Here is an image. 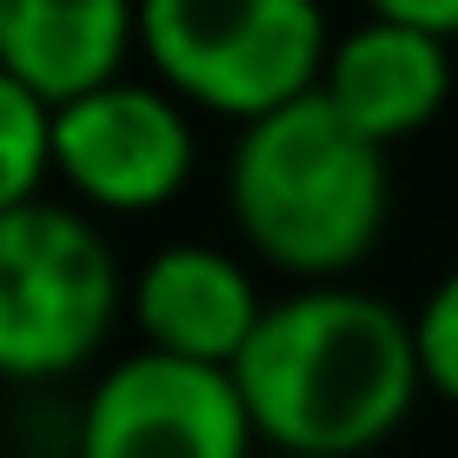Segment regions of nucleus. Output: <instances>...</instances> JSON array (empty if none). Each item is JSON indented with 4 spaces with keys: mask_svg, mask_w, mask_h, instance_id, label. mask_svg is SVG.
Segmentation results:
<instances>
[{
    "mask_svg": "<svg viewBox=\"0 0 458 458\" xmlns=\"http://www.w3.org/2000/svg\"><path fill=\"white\" fill-rule=\"evenodd\" d=\"M54 180V106L0 67V213L47 199Z\"/></svg>",
    "mask_w": 458,
    "mask_h": 458,
    "instance_id": "10",
    "label": "nucleus"
},
{
    "mask_svg": "<svg viewBox=\"0 0 458 458\" xmlns=\"http://www.w3.org/2000/svg\"><path fill=\"white\" fill-rule=\"evenodd\" d=\"M133 326L147 352L186 359V366L233 372L266 319V299L252 286L246 259L207 240L160 246L133 273Z\"/></svg>",
    "mask_w": 458,
    "mask_h": 458,
    "instance_id": "7",
    "label": "nucleus"
},
{
    "mask_svg": "<svg viewBox=\"0 0 458 458\" xmlns=\"http://www.w3.org/2000/svg\"><path fill=\"white\" fill-rule=\"evenodd\" d=\"M120 319V266L60 199L0 213V378L47 386L81 372Z\"/></svg>",
    "mask_w": 458,
    "mask_h": 458,
    "instance_id": "4",
    "label": "nucleus"
},
{
    "mask_svg": "<svg viewBox=\"0 0 458 458\" xmlns=\"http://www.w3.org/2000/svg\"><path fill=\"white\" fill-rule=\"evenodd\" d=\"M319 0H140V60L173 100L252 126L319 93Z\"/></svg>",
    "mask_w": 458,
    "mask_h": 458,
    "instance_id": "3",
    "label": "nucleus"
},
{
    "mask_svg": "<svg viewBox=\"0 0 458 458\" xmlns=\"http://www.w3.org/2000/svg\"><path fill=\"white\" fill-rule=\"evenodd\" d=\"M412 339H419V372H425V392L458 405V266L438 279L432 293L419 299L412 312Z\"/></svg>",
    "mask_w": 458,
    "mask_h": 458,
    "instance_id": "11",
    "label": "nucleus"
},
{
    "mask_svg": "<svg viewBox=\"0 0 458 458\" xmlns=\"http://www.w3.org/2000/svg\"><path fill=\"white\" fill-rule=\"evenodd\" d=\"M372 21H392V27H419L432 40H458V0H366Z\"/></svg>",
    "mask_w": 458,
    "mask_h": 458,
    "instance_id": "12",
    "label": "nucleus"
},
{
    "mask_svg": "<svg viewBox=\"0 0 458 458\" xmlns=\"http://www.w3.org/2000/svg\"><path fill=\"white\" fill-rule=\"evenodd\" d=\"M233 386L266 458H366L425 392L412 312L352 286H299L266 306Z\"/></svg>",
    "mask_w": 458,
    "mask_h": 458,
    "instance_id": "1",
    "label": "nucleus"
},
{
    "mask_svg": "<svg viewBox=\"0 0 458 458\" xmlns=\"http://www.w3.org/2000/svg\"><path fill=\"white\" fill-rule=\"evenodd\" d=\"M240 240L299 286H339L378 246L392 213L386 147L352 133L319 93L240 126L226 166Z\"/></svg>",
    "mask_w": 458,
    "mask_h": 458,
    "instance_id": "2",
    "label": "nucleus"
},
{
    "mask_svg": "<svg viewBox=\"0 0 458 458\" xmlns=\"http://www.w3.org/2000/svg\"><path fill=\"white\" fill-rule=\"evenodd\" d=\"M140 47V0H0V67L47 106L126 81Z\"/></svg>",
    "mask_w": 458,
    "mask_h": 458,
    "instance_id": "9",
    "label": "nucleus"
},
{
    "mask_svg": "<svg viewBox=\"0 0 458 458\" xmlns=\"http://www.w3.org/2000/svg\"><path fill=\"white\" fill-rule=\"evenodd\" d=\"M73 458H259V432L233 372L140 345L87 392Z\"/></svg>",
    "mask_w": 458,
    "mask_h": 458,
    "instance_id": "5",
    "label": "nucleus"
},
{
    "mask_svg": "<svg viewBox=\"0 0 458 458\" xmlns=\"http://www.w3.org/2000/svg\"><path fill=\"white\" fill-rule=\"evenodd\" d=\"M54 173L81 207L160 213L193 180V120L160 81H114L54 114Z\"/></svg>",
    "mask_w": 458,
    "mask_h": 458,
    "instance_id": "6",
    "label": "nucleus"
},
{
    "mask_svg": "<svg viewBox=\"0 0 458 458\" xmlns=\"http://www.w3.org/2000/svg\"><path fill=\"white\" fill-rule=\"evenodd\" d=\"M319 100L366 133L372 147H399V140L425 133L452 100V47L419 34V27L366 21L345 40H333L319 73Z\"/></svg>",
    "mask_w": 458,
    "mask_h": 458,
    "instance_id": "8",
    "label": "nucleus"
}]
</instances>
